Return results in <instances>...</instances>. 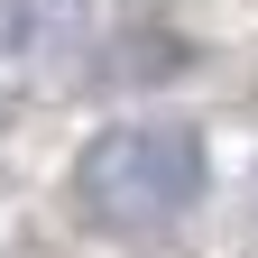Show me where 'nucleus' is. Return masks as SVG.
I'll use <instances>...</instances> for the list:
<instances>
[{
    "label": "nucleus",
    "mask_w": 258,
    "mask_h": 258,
    "mask_svg": "<svg viewBox=\"0 0 258 258\" xmlns=\"http://www.w3.org/2000/svg\"><path fill=\"white\" fill-rule=\"evenodd\" d=\"M74 194L102 231H166L203 194V139L175 129V120H120L83 148Z\"/></svg>",
    "instance_id": "obj_1"
}]
</instances>
